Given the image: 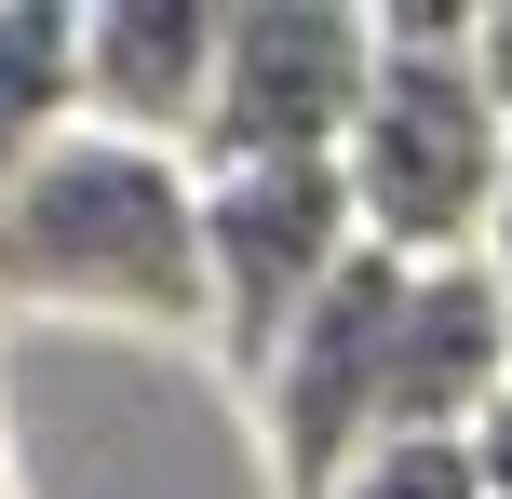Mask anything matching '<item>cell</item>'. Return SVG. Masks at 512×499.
Here are the masks:
<instances>
[{"label":"cell","mask_w":512,"mask_h":499,"mask_svg":"<svg viewBox=\"0 0 512 499\" xmlns=\"http://www.w3.org/2000/svg\"><path fill=\"white\" fill-rule=\"evenodd\" d=\"M0 297L14 311H81V324H149V338H216L203 162L81 122L0 203Z\"/></svg>","instance_id":"cell-1"},{"label":"cell","mask_w":512,"mask_h":499,"mask_svg":"<svg viewBox=\"0 0 512 499\" xmlns=\"http://www.w3.org/2000/svg\"><path fill=\"white\" fill-rule=\"evenodd\" d=\"M486 0H391L378 14V95L351 122V203L364 243L405 270L486 257L499 189H512V108L486 95Z\"/></svg>","instance_id":"cell-2"},{"label":"cell","mask_w":512,"mask_h":499,"mask_svg":"<svg viewBox=\"0 0 512 499\" xmlns=\"http://www.w3.org/2000/svg\"><path fill=\"white\" fill-rule=\"evenodd\" d=\"M364 257H378V243H364V203H351L337 162H243V176H203V270H216V338L203 351L256 392L270 351L297 338Z\"/></svg>","instance_id":"cell-3"},{"label":"cell","mask_w":512,"mask_h":499,"mask_svg":"<svg viewBox=\"0 0 512 499\" xmlns=\"http://www.w3.org/2000/svg\"><path fill=\"white\" fill-rule=\"evenodd\" d=\"M391 338H405V257H364L256 378V459L270 499H337L351 473L391 459Z\"/></svg>","instance_id":"cell-4"},{"label":"cell","mask_w":512,"mask_h":499,"mask_svg":"<svg viewBox=\"0 0 512 499\" xmlns=\"http://www.w3.org/2000/svg\"><path fill=\"white\" fill-rule=\"evenodd\" d=\"M378 95V14L351 0H243L230 54H216V122H203V176L243 162H351V122Z\"/></svg>","instance_id":"cell-5"},{"label":"cell","mask_w":512,"mask_h":499,"mask_svg":"<svg viewBox=\"0 0 512 499\" xmlns=\"http://www.w3.org/2000/svg\"><path fill=\"white\" fill-rule=\"evenodd\" d=\"M216 54H230L216 0H95L81 14V122L189 162L216 122Z\"/></svg>","instance_id":"cell-6"},{"label":"cell","mask_w":512,"mask_h":499,"mask_svg":"<svg viewBox=\"0 0 512 499\" xmlns=\"http://www.w3.org/2000/svg\"><path fill=\"white\" fill-rule=\"evenodd\" d=\"M512 392V297L486 257L405 270V338H391V446H472Z\"/></svg>","instance_id":"cell-7"},{"label":"cell","mask_w":512,"mask_h":499,"mask_svg":"<svg viewBox=\"0 0 512 499\" xmlns=\"http://www.w3.org/2000/svg\"><path fill=\"white\" fill-rule=\"evenodd\" d=\"M81 135V14L68 0H0V203Z\"/></svg>","instance_id":"cell-8"},{"label":"cell","mask_w":512,"mask_h":499,"mask_svg":"<svg viewBox=\"0 0 512 499\" xmlns=\"http://www.w3.org/2000/svg\"><path fill=\"white\" fill-rule=\"evenodd\" d=\"M337 499H472V473H459V446H391L378 473H351Z\"/></svg>","instance_id":"cell-9"},{"label":"cell","mask_w":512,"mask_h":499,"mask_svg":"<svg viewBox=\"0 0 512 499\" xmlns=\"http://www.w3.org/2000/svg\"><path fill=\"white\" fill-rule=\"evenodd\" d=\"M459 473H472V499H512V392L486 405V432L459 446Z\"/></svg>","instance_id":"cell-10"},{"label":"cell","mask_w":512,"mask_h":499,"mask_svg":"<svg viewBox=\"0 0 512 499\" xmlns=\"http://www.w3.org/2000/svg\"><path fill=\"white\" fill-rule=\"evenodd\" d=\"M472 54H486V95L512 108V0H486V41H472Z\"/></svg>","instance_id":"cell-11"},{"label":"cell","mask_w":512,"mask_h":499,"mask_svg":"<svg viewBox=\"0 0 512 499\" xmlns=\"http://www.w3.org/2000/svg\"><path fill=\"white\" fill-rule=\"evenodd\" d=\"M486 270H499V297H512V189H499V230H486Z\"/></svg>","instance_id":"cell-12"},{"label":"cell","mask_w":512,"mask_h":499,"mask_svg":"<svg viewBox=\"0 0 512 499\" xmlns=\"http://www.w3.org/2000/svg\"><path fill=\"white\" fill-rule=\"evenodd\" d=\"M0 499H14V459H0Z\"/></svg>","instance_id":"cell-13"}]
</instances>
